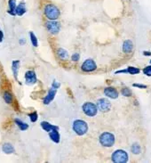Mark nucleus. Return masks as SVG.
I'll use <instances>...</instances> for the list:
<instances>
[{
    "instance_id": "f257e3e1",
    "label": "nucleus",
    "mask_w": 151,
    "mask_h": 163,
    "mask_svg": "<svg viewBox=\"0 0 151 163\" xmlns=\"http://www.w3.org/2000/svg\"><path fill=\"white\" fill-rule=\"evenodd\" d=\"M44 15L49 20H57L61 14L60 9L53 4H47L44 6Z\"/></svg>"
},
{
    "instance_id": "f03ea898",
    "label": "nucleus",
    "mask_w": 151,
    "mask_h": 163,
    "mask_svg": "<svg viewBox=\"0 0 151 163\" xmlns=\"http://www.w3.org/2000/svg\"><path fill=\"white\" fill-rule=\"evenodd\" d=\"M73 130L77 136H84L88 131V125L83 119H76L73 122Z\"/></svg>"
},
{
    "instance_id": "7ed1b4c3",
    "label": "nucleus",
    "mask_w": 151,
    "mask_h": 163,
    "mask_svg": "<svg viewBox=\"0 0 151 163\" xmlns=\"http://www.w3.org/2000/svg\"><path fill=\"white\" fill-rule=\"evenodd\" d=\"M112 161L116 163H125L128 161V153L124 150H116L112 153Z\"/></svg>"
},
{
    "instance_id": "20e7f679",
    "label": "nucleus",
    "mask_w": 151,
    "mask_h": 163,
    "mask_svg": "<svg viewBox=\"0 0 151 163\" xmlns=\"http://www.w3.org/2000/svg\"><path fill=\"white\" fill-rule=\"evenodd\" d=\"M100 143L104 147H111L115 143V136L112 133L109 132H104L100 136Z\"/></svg>"
},
{
    "instance_id": "39448f33",
    "label": "nucleus",
    "mask_w": 151,
    "mask_h": 163,
    "mask_svg": "<svg viewBox=\"0 0 151 163\" xmlns=\"http://www.w3.org/2000/svg\"><path fill=\"white\" fill-rule=\"evenodd\" d=\"M82 110H83L84 113L88 117H94L98 112L97 105L91 102L85 103L82 106Z\"/></svg>"
},
{
    "instance_id": "423d86ee",
    "label": "nucleus",
    "mask_w": 151,
    "mask_h": 163,
    "mask_svg": "<svg viewBox=\"0 0 151 163\" xmlns=\"http://www.w3.org/2000/svg\"><path fill=\"white\" fill-rule=\"evenodd\" d=\"M45 27L47 30L52 34H58L61 30V24L56 22V20H50L45 24Z\"/></svg>"
},
{
    "instance_id": "0eeeda50",
    "label": "nucleus",
    "mask_w": 151,
    "mask_h": 163,
    "mask_svg": "<svg viewBox=\"0 0 151 163\" xmlns=\"http://www.w3.org/2000/svg\"><path fill=\"white\" fill-rule=\"evenodd\" d=\"M97 108L102 112H108L111 109V103L106 98H101L97 102Z\"/></svg>"
},
{
    "instance_id": "6e6552de",
    "label": "nucleus",
    "mask_w": 151,
    "mask_h": 163,
    "mask_svg": "<svg viewBox=\"0 0 151 163\" xmlns=\"http://www.w3.org/2000/svg\"><path fill=\"white\" fill-rule=\"evenodd\" d=\"M96 69H97V64L92 59H87L81 65V70L85 72H92Z\"/></svg>"
},
{
    "instance_id": "1a4fd4ad",
    "label": "nucleus",
    "mask_w": 151,
    "mask_h": 163,
    "mask_svg": "<svg viewBox=\"0 0 151 163\" xmlns=\"http://www.w3.org/2000/svg\"><path fill=\"white\" fill-rule=\"evenodd\" d=\"M37 80H38L37 75L34 70H28L25 73V82L27 85H29V86L34 85L37 83Z\"/></svg>"
},
{
    "instance_id": "9d476101",
    "label": "nucleus",
    "mask_w": 151,
    "mask_h": 163,
    "mask_svg": "<svg viewBox=\"0 0 151 163\" xmlns=\"http://www.w3.org/2000/svg\"><path fill=\"white\" fill-rule=\"evenodd\" d=\"M104 94L106 96H108L111 99H116L119 95V94L117 92V90L114 88H111V87H108V88H106L104 89Z\"/></svg>"
},
{
    "instance_id": "9b49d317",
    "label": "nucleus",
    "mask_w": 151,
    "mask_h": 163,
    "mask_svg": "<svg viewBox=\"0 0 151 163\" xmlns=\"http://www.w3.org/2000/svg\"><path fill=\"white\" fill-rule=\"evenodd\" d=\"M55 94H56V89H54V88H52L48 91V93L45 95V97L43 99L44 103V104H49V103H51V102H53V100L54 99Z\"/></svg>"
},
{
    "instance_id": "f8f14e48",
    "label": "nucleus",
    "mask_w": 151,
    "mask_h": 163,
    "mask_svg": "<svg viewBox=\"0 0 151 163\" xmlns=\"http://www.w3.org/2000/svg\"><path fill=\"white\" fill-rule=\"evenodd\" d=\"M41 128H43L44 131L46 132H50V131H53V130H59V127L57 126H54V125H52L51 123L47 122V121H43L41 122Z\"/></svg>"
},
{
    "instance_id": "ddd939ff",
    "label": "nucleus",
    "mask_w": 151,
    "mask_h": 163,
    "mask_svg": "<svg viewBox=\"0 0 151 163\" xmlns=\"http://www.w3.org/2000/svg\"><path fill=\"white\" fill-rule=\"evenodd\" d=\"M49 137L50 139L52 140L53 142H54L55 143H59L61 142V136L58 130H53L49 132Z\"/></svg>"
},
{
    "instance_id": "4468645a",
    "label": "nucleus",
    "mask_w": 151,
    "mask_h": 163,
    "mask_svg": "<svg viewBox=\"0 0 151 163\" xmlns=\"http://www.w3.org/2000/svg\"><path fill=\"white\" fill-rule=\"evenodd\" d=\"M20 61L16 60V61H14L13 63H12V70H13V73H14V76L15 78V79L18 81V74H19V69H20Z\"/></svg>"
},
{
    "instance_id": "2eb2a0df",
    "label": "nucleus",
    "mask_w": 151,
    "mask_h": 163,
    "mask_svg": "<svg viewBox=\"0 0 151 163\" xmlns=\"http://www.w3.org/2000/svg\"><path fill=\"white\" fill-rule=\"evenodd\" d=\"M25 13H26V5H25V3H24V2H22V3H20L18 5H16L15 14L18 15V16H22Z\"/></svg>"
},
{
    "instance_id": "dca6fc26",
    "label": "nucleus",
    "mask_w": 151,
    "mask_h": 163,
    "mask_svg": "<svg viewBox=\"0 0 151 163\" xmlns=\"http://www.w3.org/2000/svg\"><path fill=\"white\" fill-rule=\"evenodd\" d=\"M16 0H8V6H9V10L7 11V13L13 16L16 15L15 14V8H16Z\"/></svg>"
},
{
    "instance_id": "f3484780",
    "label": "nucleus",
    "mask_w": 151,
    "mask_h": 163,
    "mask_svg": "<svg viewBox=\"0 0 151 163\" xmlns=\"http://www.w3.org/2000/svg\"><path fill=\"white\" fill-rule=\"evenodd\" d=\"M133 49V43L131 41V40H125L123 44V51L124 53H126V54H130L131 53Z\"/></svg>"
},
{
    "instance_id": "a211bd4d",
    "label": "nucleus",
    "mask_w": 151,
    "mask_h": 163,
    "mask_svg": "<svg viewBox=\"0 0 151 163\" xmlns=\"http://www.w3.org/2000/svg\"><path fill=\"white\" fill-rule=\"evenodd\" d=\"M2 150H3V152H4L5 153H6V154H11V153H14V152H15L14 147L11 143H4V145H3V147H2Z\"/></svg>"
},
{
    "instance_id": "6ab92c4d",
    "label": "nucleus",
    "mask_w": 151,
    "mask_h": 163,
    "mask_svg": "<svg viewBox=\"0 0 151 163\" xmlns=\"http://www.w3.org/2000/svg\"><path fill=\"white\" fill-rule=\"evenodd\" d=\"M14 122H15V124L18 126V128H19L22 131H25V130H27V129L29 128V125H28L27 123H25L24 121L19 119V118H15V119H14Z\"/></svg>"
},
{
    "instance_id": "aec40b11",
    "label": "nucleus",
    "mask_w": 151,
    "mask_h": 163,
    "mask_svg": "<svg viewBox=\"0 0 151 163\" xmlns=\"http://www.w3.org/2000/svg\"><path fill=\"white\" fill-rule=\"evenodd\" d=\"M57 54L59 58L62 60H67L68 58V53L67 52V50H65L63 48H59L57 50Z\"/></svg>"
},
{
    "instance_id": "412c9836",
    "label": "nucleus",
    "mask_w": 151,
    "mask_h": 163,
    "mask_svg": "<svg viewBox=\"0 0 151 163\" xmlns=\"http://www.w3.org/2000/svg\"><path fill=\"white\" fill-rule=\"evenodd\" d=\"M29 38H30V41H31V44L33 45V47H37L38 46V38H37V36L33 32H29Z\"/></svg>"
},
{
    "instance_id": "4be33fe9",
    "label": "nucleus",
    "mask_w": 151,
    "mask_h": 163,
    "mask_svg": "<svg viewBox=\"0 0 151 163\" xmlns=\"http://www.w3.org/2000/svg\"><path fill=\"white\" fill-rule=\"evenodd\" d=\"M131 151L134 154H139V153L141 152V148L138 143H133L131 145Z\"/></svg>"
},
{
    "instance_id": "5701e85b",
    "label": "nucleus",
    "mask_w": 151,
    "mask_h": 163,
    "mask_svg": "<svg viewBox=\"0 0 151 163\" xmlns=\"http://www.w3.org/2000/svg\"><path fill=\"white\" fill-rule=\"evenodd\" d=\"M4 100L6 103H13V95L10 92H5L4 93Z\"/></svg>"
},
{
    "instance_id": "b1692460",
    "label": "nucleus",
    "mask_w": 151,
    "mask_h": 163,
    "mask_svg": "<svg viewBox=\"0 0 151 163\" xmlns=\"http://www.w3.org/2000/svg\"><path fill=\"white\" fill-rule=\"evenodd\" d=\"M140 70L138 69V68H135V67H132V66H130L128 67L126 70H125V73H130V74H132V75H135V74H138L140 73Z\"/></svg>"
},
{
    "instance_id": "393cba45",
    "label": "nucleus",
    "mask_w": 151,
    "mask_h": 163,
    "mask_svg": "<svg viewBox=\"0 0 151 163\" xmlns=\"http://www.w3.org/2000/svg\"><path fill=\"white\" fill-rule=\"evenodd\" d=\"M29 119H30V121L31 122H36L37 120H38V112H32V113H30L29 115Z\"/></svg>"
},
{
    "instance_id": "a878e982",
    "label": "nucleus",
    "mask_w": 151,
    "mask_h": 163,
    "mask_svg": "<svg viewBox=\"0 0 151 163\" xmlns=\"http://www.w3.org/2000/svg\"><path fill=\"white\" fill-rule=\"evenodd\" d=\"M121 93L124 96H131V92L128 88H124L122 90H121Z\"/></svg>"
},
{
    "instance_id": "bb28decb",
    "label": "nucleus",
    "mask_w": 151,
    "mask_h": 163,
    "mask_svg": "<svg viewBox=\"0 0 151 163\" xmlns=\"http://www.w3.org/2000/svg\"><path fill=\"white\" fill-rule=\"evenodd\" d=\"M143 73L147 76H149L151 77V65L149 66H147L143 69Z\"/></svg>"
},
{
    "instance_id": "cd10ccee",
    "label": "nucleus",
    "mask_w": 151,
    "mask_h": 163,
    "mask_svg": "<svg viewBox=\"0 0 151 163\" xmlns=\"http://www.w3.org/2000/svg\"><path fill=\"white\" fill-rule=\"evenodd\" d=\"M80 59V54L78 53H75L71 55V60L73 62H77Z\"/></svg>"
},
{
    "instance_id": "c85d7f7f",
    "label": "nucleus",
    "mask_w": 151,
    "mask_h": 163,
    "mask_svg": "<svg viewBox=\"0 0 151 163\" xmlns=\"http://www.w3.org/2000/svg\"><path fill=\"white\" fill-rule=\"evenodd\" d=\"M60 87H61V83H60V82H58V81H56V80H53V84H52V88H53L58 89V88H60Z\"/></svg>"
},
{
    "instance_id": "c756f323",
    "label": "nucleus",
    "mask_w": 151,
    "mask_h": 163,
    "mask_svg": "<svg viewBox=\"0 0 151 163\" xmlns=\"http://www.w3.org/2000/svg\"><path fill=\"white\" fill-rule=\"evenodd\" d=\"M132 86L135 87V88H147V86H146V85H142V84H137V83H135V84H133Z\"/></svg>"
},
{
    "instance_id": "7c9ffc66",
    "label": "nucleus",
    "mask_w": 151,
    "mask_h": 163,
    "mask_svg": "<svg viewBox=\"0 0 151 163\" xmlns=\"http://www.w3.org/2000/svg\"><path fill=\"white\" fill-rule=\"evenodd\" d=\"M19 43H20V45H25L26 44V40H25V38H21L20 40H19Z\"/></svg>"
},
{
    "instance_id": "2f4dec72",
    "label": "nucleus",
    "mask_w": 151,
    "mask_h": 163,
    "mask_svg": "<svg viewBox=\"0 0 151 163\" xmlns=\"http://www.w3.org/2000/svg\"><path fill=\"white\" fill-rule=\"evenodd\" d=\"M3 39H4V33L2 30H0V43L3 41Z\"/></svg>"
},
{
    "instance_id": "473e14b6",
    "label": "nucleus",
    "mask_w": 151,
    "mask_h": 163,
    "mask_svg": "<svg viewBox=\"0 0 151 163\" xmlns=\"http://www.w3.org/2000/svg\"><path fill=\"white\" fill-rule=\"evenodd\" d=\"M143 54H144V55H149H149H151V53L150 52H149V51H145V52L143 53Z\"/></svg>"
},
{
    "instance_id": "72a5a7b5",
    "label": "nucleus",
    "mask_w": 151,
    "mask_h": 163,
    "mask_svg": "<svg viewBox=\"0 0 151 163\" xmlns=\"http://www.w3.org/2000/svg\"><path fill=\"white\" fill-rule=\"evenodd\" d=\"M150 63H151V61H150Z\"/></svg>"
}]
</instances>
